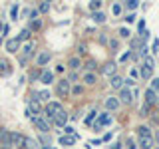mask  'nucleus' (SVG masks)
<instances>
[{"label": "nucleus", "instance_id": "obj_9", "mask_svg": "<svg viewBox=\"0 0 159 149\" xmlns=\"http://www.w3.org/2000/svg\"><path fill=\"white\" fill-rule=\"evenodd\" d=\"M102 72H103V76H116V64H113V62H107L106 64V66H103L102 68Z\"/></svg>", "mask_w": 159, "mask_h": 149}, {"label": "nucleus", "instance_id": "obj_17", "mask_svg": "<svg viewBox=\"0 0 159 149\" xmlns=\"http://www.w3.org/2000/svg\"><path fill=\"white\" fill-rule=\"evenodd\" d=\"M137 133H139V137H151V129H149L147 125H139Z\"/></svg>", "mask_w": 159, "mask_h": 149}, {"label": "nucleus", "instance_id": "obj_41", "mask_svg": "<svg viewBox=\"0 0 159 149\" xmlns=\"http://www.w3.org/2000/svg\"><path fill=\"white\" fill-rule=\"evenodd\" d=\"M93 117H96V111H92V113H89V115L86 117V123H92V121H93Z\"/></svg>", "mask_w": 159, "mask_h": 149}, {"label": "nucleus", "instance_id": "obj_38", "mask_svg": "<svg viewBox=\"0 0 159 149\" xmlns=\"http://www.w3.org/2000/svg\"><path fill=\"white\" fill-rule=\"evenodd\" d=\"M109 46H111V50H113V52H117V48H119V42H117V40H111V42H109Z\"/></svg>", "mask_w": 159, "mask_h": 149}, {"label": "nucleus", "instance_id": "obj_23", "mask_svg": "<svg viewBox=\"0 0 159 149\" xmlns=\"http://www.w3.org/2000/svg\"><path fill=\"white\" fill-rule=\"evenodd\" d=\"M84 82L89 84V86H92V84H96V74H92V72L84 74Z\"/></svg>", "mask_w": 159, "mask_h": 149}, {"label": "nucleus", "instance_id": "obj_49", "mask_svg": "<svg viewBox=\"0 0 159 149\" xmlns=\"http://www.w3.org/2000/svg\"><path fill=\"white\" fill-rule=\"evenodd\" d=\"M44 149H50V147H44Z\"/></svg>", "mask_w": 159, "mask_h": 149}, {"label": "nucleus", "instance_id": "obj_18", "mask_svg": "<svg viewBox=\"0 0 159 149\" xmlns=\"http://www.w3.org/2000/svg\"><path fill=\"white\" fill-rule=\"evenodd\" d=\"M66 119H68V113H66V111H62L60 115L54 117V123H56V125H64V123H66Z\"/></svg>", "mask_w": 159, "mask_h": 149}, {"label": "nucleus", "instance_id": "obj_40", "mask_svg": "<svg viewBox=\"0 0 159 149\" xmlns=\"http://www.w3.org/2000/svg\"><path fill=\"white\" fill-rule=\"evenodd\" d=\"M149 107H151V106H147V103H145V106H143V109H141V113H139V115H147V113H149Z\"/></svg>", "mask_w": 159, "mask_h": 149}, {"label": "nucleus", "instance_id": "obj_10", "mask_svg": "<svg viewBox=\"0 0 159 149\" xmlns=\"http://www.w3.org/2000/svg\"><path fill=\"white\" fill-rule=\"evenodd\" d=\"M34 46H36V44H34L32 40H30V42H26V44H24V46H22V58H30V54H32Z\"/></svg>", "mask_w": 159, "mask_h": 149}, {"label": "nucleus", "instance_id": "obj_31", "mask_svg": "<svg viewBox=\"0 0 159 149\" xmlns=\"http://www.w3.org/2000/svg\"><path fill=\"white\" fill-rule=\"evenodd\" d=\"M99 6H102V2H99V0H92V4H89V8H92L93 12H98Z\"/></svg>", "mask_w": 159, "mask_h": 149}, {"label": "nucleus", "instance_id": "obj_27", "mask_svg": "<svg viewBox=\"0 0 159 149\" xmlns=\"http://www.w3.org/2000/svg\"><path fill=\"white\" fill-rule=\"evenodd\" d=\"M125 8H129V10H135L137 6H139V0H127L125 4H123Z\"/></svg>", "mask_w": 159, "mask_h": 149}, {"label": "nucleus", "instance_id": "obj_7", "mask_svg": "<svg viewBox=\"0 0 159 149\" xmlns=\"http://www.w3.org/2000/svg\"><path fill=\"white\" fill-rule=\"evenodd\" d=\"M18 48H20V40L18 38H12V40H8V42H6V50H8L10 54L18 52Z\"/></svg>", "mask_w": 159, "mask_h": 149}, {"label": "nucleus", "instance_id": "obj_4", "mask_svg": "<svg viewBox=\"0 0 159 149\" xmlns=\"http://www.w3.org/2000/svg\"><path fill=\"white\" fill-rule=\"evenodd\" d=\"M32 123H34V125H36V129H40L42 133H48V131H50V123H48L44 117H38V115L32 117Z\"/></svg>", "mask_w": 159, "mask_h": 149}, {"label": "nucleus", "instance_id": "obj_11", "mask_svg": "<svg viewBox=\"0 0 159 149\" xmlns=\"http://www.w3.org/2000/svg\"><path fill=\"white\" fill-rule=\"evenodd\" d=\"M109 121H111V119H109V115H107V113H102V115L98 117V121H96V129H102L103 125H107Z\"/></svg>", "mask_w": 159, "mask_h": 149}, {"label": "nucleus", "instance_id": "obj_24", "mask_svg": "<svg viewBox=\"0 0 159 149\" xmlns=\"http://www.w3.org/2000/svg\"><path fill=\"white\" fill-rule=\"evenodd\" d=\"M50 97H52V96H50L48 89H42V92L38 93V99H40V102H50Z\"/></svg>", "mask_w": 159, "mask_h": 149}, {"label": "nucleus", "instance_id": "obj_48", "mask_svg": "<svg viewBox=\"0 0 159 149\" xmlns=\"http://www.w3.org/2000/svg\"><path fill=\"white\" fill-rule=\"evenodd\" d=\"M0 44H2V38H0Z\"/></svg>", "mask_w": 159, "mask_h": 149}, {"label": "nucleus", "instance_id": "obj_33", "mask_svg": "<svg viewBox=\"0 0 159 149\" xmlns=\"http://www.w3.org/2000/svg\"><path fill=\"white\" fill-rule=\"evenodd\" d=\"M42 28V22H40V20H34L32 24H30V30H40Z\"/></svg>", "mask_w": 159, "mask_h": 149}, {"label": "nucleus", "instance_id": "obj_35", "mask_svg": "<svg viewBox=\"0 0 159 149\" xmlns=\"http://www.w3.org/2000/svg\"><path fill=\"white\" fill-rule=\"evenodd\" d=\"M82 92H84V88H82V86H74V88H72V93H74V96H80Z\"/></svg>", "mask_w": 159, "mask_h": 149}, {"label": "nucleus", "instance_id": "obj_19", "mask_svg": "<svg viewBox=\"0 0 159 149\" xmlns=\"http://www.w3.org/2000/svg\"><path fill=\"white\" fill-rule=\"evenodd\" d=\"M141 48H143V40L141 38H133L131 40V50H139V52H141Z\"/></svg>", "mask_w": 159, "mask_h": 149}, {"label": "nucleus", "instance_id": "obj_25", "mask_svg": "<svg viewBox=\"0 0 159 149\" xmlns=\"http://www.w3.org/2000/svg\"><path fill=\"white\" fill-rule=\"evenodd\" d=\"M68 66H70V70H78L80 66H82V62H80V58H72L68 62Z\"/></svg>", "mask_w": 159, "mask_h": 149}, {"label": "nucleus", "instance_id": "obj_42", "mask_svg": "<svg viewBox=\"0 0 159 149\" xmlns=\"http://www.w3.org/2000/svg\"><path fill=\"white\" fill-rule=\"evenodd\" d=\"M10 14H12V18L18 16V6H12V10H10Z\"/></svg>", "mask_w": 159, "mask_h": 149}, {"label": "nucleus", "instance_id": "obj_16", "mask_svg": "<svg viewBox=\"0 0 159 149\" xmlns=\"http://www.w3.org/2000/svg\"><path fill=\"white\" fill-rule=\"evenodd\" d=\"M36 62H38V66H46V64L50 62V52H42V54L38 56Z\"/></svg>", "mask_w": 159, "mask_h": 149}, {"label": "nucleus", "instance_id": "obj_45", "mask_svg": "<svg viewBox=\"0 0 159 149\" xmlns=\"http://www.w3.org/2000/svg\"><path fill=\"white\" fill-rule=\"evenodd\" d=\"M78 52H80V54H84V52H86V44H80V48H78Z\"/></svg>", "mask_w": 159, "mask_h": 149}, {"label": "nucleus", "instance_id": "obj_32", "mask_svg": "<svg viewBox=\"0 0 159 149\" xmlns=\"http://www.w3.org/2000/svg\"><path fill=\"white\" fill-rule=\"evenodd\" d=\"M121 10H123V6H121V4H113L111 12H113V14H116V16H117V14H121Z\"/></svg>", "mask_w": 159, "mask_h": 149}, {"label": "nucleus", "instance_id": "obj_36", "mask_svg": "<svg viewBox=\"0 0 159 149\" xmlns=\"http://www.w3.org/2000/svg\"><path fill=\"white\" fill-rule=\"evenodd\" d=\"M151 121L155 123V125H159V111H153L151 113Z\"/></svg>", "mask_w": 159, "mask_h": 149}, {"label": "nucleus", "instance_id": "obj_20", "mask_svg": "<svg viewBox=\"0 0 159 149\" xmlns=\"http://www.w3.org/2000/svg\"><path fill=\"white\" fill-rule=\"evenodd\" d=\"M24 147H26V149H38V141L26 137V139H24Z\"/></svg>", "mask_w": 159, "mask_h": 149}, {"label": "nucleus", "instance_id": "obj_6", "mask_svg": "<svg viewBox=\"0 0 159 149\" xmlns=\"http://www.w3.org/2000/svg\"><path fill=\"white\" fill-rule=\"evenodd\" d=\"M119 97H121V99H119L121 103H131V102H133V97H131V89H129V88H123V89H121V93H119Z\"/></svg>", "mask_w": 159, "mask_h": 149}, {"label": "nucleus", "instance_id": "obj_3", "mask_svg": "<svg viewBox=\"0 0 159 149\" xmlns=\"http://www.w3.org/2000/svg\"><path fill=\"white\" fill-rule=\"evenodd\" d=\"M56 92H58L60 97H68V93L72 92V88H70V82H68V79H60L58 86H56Z\"/></svg>", "mask_w": 159, "mask_h": 149}, {"label": "nucleus", "instance_id": "obj_29", "mask_svg": "<svg viewBox=\"0 0 159 149\" xmlns=\"http://www.w3.org/2000/svg\"><path fill=\"white\" fill-rule=\"evenodd\" d=\"M0 74H10V68H8V62H0Z\"/></svg>", "mask_w": 159, "mask_h": 149}, {"label": "nucleus", "instance_id": "obj_46", "mask_svg": "<svg viewBox=\"0 0 159 149\" xmlns=\"http://www.w3.org/2000/svg\"><path fill=\"white\" fill-rule=\"evenodd\" d=\"M127 149H135V143H133L131 139H129V141H127Z\"/></svg>", "mask_w": 159, "mask_h": 149}, {"label": "nucleus", "instance_id": "obj_26", "mask_svg": "<svg viewBox=\"0 0 159 149\" xmlns=\"http://www.w3.org/2000/svg\"><path fill=\"white\" fill-rule=\"evenodd\" d=\"M109 84H111V88H121V84H123V79H121V78H119V76H117V74H116V76H113V78H111V82H109Z\"/></svg>", "mask_w": 159, "mask_h": 149}, {"label": "nucleus", "instance_id": "obj_13", "mask_svg": "<svg viewBox=\"0 0 159 149\" xmlns=\"http://www.w3.org/2000/svg\"><path fill=\"white\" fill-rule=\"evenodd\" d=\"M0 143H2V147H12L10 145V131H0Z\"/></svg>", "mask_w": 159, "mask_h": 149}, {"label": "nucleus", "instance_id": "obj_8", "mask_svg": "<svg viewBox=\"0 0 159 149\" xmlns=\"http://www.w3.org/2000/svg\"><path fill=\"white\" fill-rule=\"evenodd\" d=\"M153 137H139V147L141 149H153Z\"/></svg>", "mask_w": 159, "mask_h": 149}, {"label": "nucleus", "instance_id": "obj_1", "mask_svg": "<svg viewBox=\"0 0 159 149\" xmlns=\"http://www.w3.org/2000/svg\"><path fill=\"white\" fill-rule=\"evenodd\" d=\"M62 111H64L62 103H58V102H52V103H48L46 111H44V117H46V121H52V123H54V117H56V115H60Z\"/></svg>", "mask_w": 159, "mask_h": 149}, {"label": "nucleus", "instance_id": "obj_12", "mask_svg": "<svg viewBox=\"0 0 159 149\" xmlns=\"http://www.w3.org/2000/svg\"><path fill=\"white\" fill-rule=\"evenodd\" d=\"M40 79H42V84H52V79H54V74L50 72V70H44V72L40 74Z\"/></svg>", "mask_w": 159, "mask_h": 149}, {"label": "nucleus", "instance_id": "obj_30", "mask_svg": "<svg viewBox=\"0 0 159 149\" xmlns=\"http://www.w3.org/2000/svg\"><path fill=\"white\" fill-rule=\"evenodd\" d=\"M151 89H153V92H159V78L151 79Z\"/></svg>", "mask_w": 159, "mask_h": 149}, {"label": "nucleus", "instance_id": "obj_5", "mask_svg": "<svg viewBox=\"0 0 159 149\" xmlns=\"http://www.w3.org/2000/svg\"><path fill=\"white\" fill-rule=\"evenodd\" d=\"M24 139H26L24 135L12 131V133H10V145H12V147H20V145H24Z\"/></svg>", "mask_w": 159, "mask_h": 149}, {"label": "nucleus", "instance_id": "obj_2", "mask_svg": "<svg viewBox=\"0 0 159 149\" xmlns=\"http://www.w3.org/2000/svg\"><path fill=\"white\" fill-rule=\"evenodd\" d=\"M141 78H145V79H149L153 76V60H151V56H147L145 58V62L141 64Z\"/></svg>", "mask_w": 159, "mask_h": 149}, {"label": "nucleus", "instance_id": "obj_44", "mask_svg": "<svg viewBox=\"0 0 159 149\" xmlns=\"http://www.w3.org/2000/svg\"><path fill=\"white\" fill-rule=\"evenodd\" d=\"M129 76H131V78H137L139 72H137V70H129Z\"/></svg>", "mask_w": 159, "mask_h": 149}, {"label": "nucleus", "instance_id": "obj_22", "mask_svg": "<svg viewBox=\"0 0 159 149\" xmlns=\"http://www.w3.org/2000/svg\"><path fill=\"white\" fill-rule=\"evenodd\" d=\"M92 18L96 20L98 24H103V22H106V16H103V12H99V10H98V12H93V14H92Z\"/></svg>", "mask_w": 159, "mask_h": 149}, {"label": "nucleus", "instance_id": "obj_39", "mask_svg": "<svg viewBox=\"0 0 159 149\" xmlns=\"http://www.w3.org/2000/svg\"><path fill=\"white\" fill-rule=\"evenodd\" d=\"M119 36H121V38H127L129 36V30L127 28H121V30H119Z\"/></svg>", "mask_w": 159, "mask_h": 149}, {"label": "nucleus", "instance_id": "obj_37", "mask_svg": "<svg viewBox=\"0 0 159 149\" xmlns=\"http://www.w3.org/2000/svg\"><path fill=\"white\" fill-rule=\"evenodd\" d=\"M50 10V2H42L40 4V12H48Z\"/></svg>", "mask_w": 159, "mask_h": 149}, {"label": "nucleus", "instance_id": "obj_47", "mask_svg": "<svg viewBox=\"0 0 159 149\" xmlns=\"http://www.w3.org/2000/svg\"><path fill=\"white\" fill-rule=\"evenodd\" d=\"M109 149H119V143H113V145L109 147Z\"/></svg>", "mask_w": 159, "mask_h": 149}, {"label": "nucleus", "instance_id": "obj_14", "mask_svg": "<svg viewBox=\"0 0 159 149\" xmlns=\"http://www.w3.org/2000/svg\"><path fill=\"white\" fill-rule=\"evenodd\" d=\"M106 107L107 109H117L119 107V99L117 97H107L106 99Z\"/></svg>", "mask_w": 159, "mask_h": 149}, {"label": "nucleus", "instance_id": "obj_43", "mask_svg": "<svg viewBox=\"0 0 159 149\" xmlns=\"http://www.w3.org/2000/svg\"><path fill=\"white\" fill-rule=\"evenodd\" d=\"M133 20H135V14H127V16H125V22H133Z\"/></svg>", "mask_w": 159, "mask_h": 149}, {"label": "nucleus", "instance_id": "obj_21", "mask_svg": "<svg viewBox=\"0 0 159 149\" xmlns=\"http://www.w3.org/2000/svg\"><path fill=\"white\" fill-rule=\"evenodd\" d=\"M30 34H32V30H30V28H24L22 32L18 34V40H20V42H24V40H28V38H30Z\"/></svg>", "mask_w": 159, "mask_h": 149}, {"label": "nucleus", "instance_id": "obj_34", "mask_svg": "<svg viewBox=\"0 0 159 149\" xmlns=\"http://www.w3.org/2000/svg\"><path fill=\"white\" fill-rule=\"evenodd\" d=\"M96 66H98V64L93 62V60H89V62H86V70H88V72H92V70H96Z\"/></svg>", "mask_w": 159, "mask_h": 149}, {"label": "nucleus", "instance_id": "obj_15", "mask_svg": "<svg viewBox=\"0 0 159 149\" xmlns=\"http://www.w3.org/2000/svg\"><path fill=\"white\" fill-rule=\"evenodd\" d=\"M155 99H157V97H155V92L149 88L147 92H145V103H147V106H151V103H155Z\"/></svg>", "mask_w": 159, "mask_h": 149}, {"label": "nucleus", "instance_id": "obj_28", "mask_svg": "<svg viewBox=\"0 0 159 149\" xmlns=\"http://www.w3.org/2000/svg\"><path fill=\"white\" fill-rule=\"evenodd\" d=\"M74 141H76V137H60V143H62V145H72Z\"/></svg>", "mask_w": 159, "mask_h": 149}]
</instances>
